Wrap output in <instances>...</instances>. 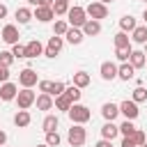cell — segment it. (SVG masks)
Instances as JSON below:
<instances>
[{"mask_svg": "<svg viewBox=\"0 0 147 147\" xmlns=\"http://www.w3.org/2000/svg\"><path fill=\"white\" fill-rule=\"evenodd\" d=\"M67 115H69L71 124H87V122H90V117H92L90 108H87V106H83V103H74V106L67 110Z\"/></svg>", "mask_w": 147, "mask_h": 147, "instance_id": "obj_1", "label": "cell"}, {"mask_svg": "<svg viewBox=\"0 0 147 147\" xmlns=\"http://www.w3.org/2000/svg\"><path fill=\"white\" fill-rule=\"evenodd\" d=\"M67 140L71 147H83L87 140V129L85 124H71V129L67 131Z\"/></svg>", "mask_w": 147, "mask_h": 147, "instance_id": "obj_2", "label": "cell"}, {"mask_svg": "<svg viewBox=\"0 0 147 147\" xmlns=\"http://www.w3.org/2000/svg\"><path fill=\"white\" fill-rule=\"evenodd\" d=\"M85 21H87L85 7H80V5L69 7V11H67V23H69V28H83Z\"/></svg>", "mask_w": 147, "mask_h": 147, "instance_id": "obj_3", "label": "cell"}, {"mask_svg": "<svg viewBox=\"0 0 147 147\" xmlns=\"http://www.w3.org/2000/svg\"><path fill=\"white\" fill-rule=\"evenodd\" d=\"M37 87H39V92H44V94H48V96H60L62 92H64V83L62 80H39L37 83Z\"/></svg>", "mask_w": 147, "mask_h": 147, "instance_id": "obj_4", "label": "cell"}, {"mask_svg": "<svg viewBox=\"0 0 147 147\" xmlns=\"http://www.w3.org/2000/svg\"><path fill=\"white\" fill-rule=\"evenodd\" d=\"M85 14H87V18H92V21L108 18V5H101L99 0H94V2H90V5L85 7Z\"/></svg>", "mask_w": 147, "mask_h": 147, "instance_id": "obj_5", "label": "cell"}, {"mask_svg": "<svg viewBox=\"0 0 147 147\" xmlns=\"http://www.w3.org/2000/svg\"><path fill=\"white\" fill-rule=\"evenodd\" d=\"M37 83H39V76H37V71H34L32 67H25V69L18 71V85H21V87L32 90Z\"/></svg>", "mask_w": 147, "mask_h": 147, "instance_id": "obj_6", "label": "cell"}, {"mask_svg": "<svg viewBox=\"0 0 147 147\" xmlns=\"http://www.w3.org/2000/svg\"><path fill=\"white\" fill-rule=\"evenodd\" d=\"M34 99H37V94H34L32 90H28V87H21L14 101H16V106H18V110H28L30 106H34Z\"/></svg>", "mask_w": 147, "mask_h": 147, "instance_id": "obj_7", "label": "cell"}, {"mask_svg": "<svg viewBox=\"0 0 147 147\" xmlns=\"http://www.w3.org/2000/svg\"><path fill=\"white\" fill-rule=\"evenodd\" d=\"M62 46H64V37H51L48 39V44L44 46V55L46 57H57L60 53H62Z\"/></svg>", "mask_w": 147, "mask_h": 147, "instance_id": "obj_8", "label": "cell"}, {"mask_svg": "<svg viewBox=\"0 0 147 147\" xmlns=\"http://www.w3.org/2000/svg\"><path fill=\"white\" fill-rule=\"evenodd\" d=\"M119 106V115H124V119H136L138 115H140V110H138V103L136 101H131V99H124L122 103H117Z\"/></svg>", "mask_w": 147, "mask_h": 147, "instance_id": "obj_9", "label": "cell"}, {"mask_svg": "<svg viewBox=\"0 0 147 147\" xmlns=\"http://www.w3.org/2000/svg\"><path fill=\"white\" fill-rule=\"evenodd\" d=\"M18 28L14 25V23H7L5 28H2V32H0V39L5 41V44H9V46H14V44H18Z\"/></svg>", "mask_w": 147, "mask_h": 147, "instance_id": "obj_10", "label": "cell"}, {"mask_svg": "<svg viewBox=\"0 0 147 147\" xmlns=\"http://www.w3.org/2000/svg\"><path fill=\"white\" fill-rule=\"evenodd\" d=\"M16 94H18V85L16 83H2L0 85V101H14L16 99Z\"/></svg>", "mask_w": 147, "mask_h": 147, "instance_id": "obj_11", "label": "cell"}, {"mask_svg": "<svg viewBox=\"0 0 147 147\" xmlns=\"http://www.w3.org/2000/svg\"><path fill=\"white\" fill-rule=\"evenodd\" d=\"M99 74H101L103 80H115V78H117V64L110 62V60H106V62H101Z\"/></svg>", "mask_w": 147, "mask_h": 147, "instance_id": "obj_12", "label": "cell"}, {"mask_svg": "<svg viewBox=\"0 0 147 147\" xmlns=\"http://www.w3.org/2000/svg\"><path fill=\"white\" fill-rule=\"evenodd\" d=\"M117 115H119V106H117V103L106 101V103L101 106V117H103L106 122H115V119H117Z\"/></svg>", "mask_w": 147, "mask_h": 147, "instance_id": "obj_13", "label": "cell"}, {"mask_svg": "<svg viewBox=\"0 0 147 147\" xmlns=\"http://www.w3.org/2000/svg\"><path fill=\"white\" fill-rule=\"evenodd\" d=\"M32 18H37L39 23H51V21H55L53 7H37V9L32 11Z\"/></svg>", "mask_w": 147, "mask_h": 147, "instance_id": "obj_14", "label": "cell"}, {"mask_svg": "<svg viewBox=\"0 0 147 147\" xmlns=\"http://www.w3.org/2000/svg\"><path fill=\"white\" fill-rule=\"evenodd\" d=\"M39 55H44V46H41V41H39V39L28 41V44H25V57H28V60H34V57H39Z\"/></svg>", "mask_w": 147, "mask_h": 147, "instance_id": "obj_15", "label": "cell"}, {"mask_svg": "<svg viewBox=\"0 0 147 147\" xmlns=\"http://www.w3.org/2000/svg\"><path fill=\"white\" fill-rule=\"evenodd\" d=\"M117 136H119V126H117L115 122H103V126H101V138L113 142Z\"/></svg>", "mask_w": 147, "mask_h": 147, "instance_id": "obj_16", "label": "cell"}, {"mask_svg": "<svg viewBox=\"0 0 147 147\" xmlns=\"http://www.w3.org/2000/svg\"><path fill=\"white\" fill-rule=\"evenodd\" d=\"M133 76H136V69H133L129 62H122V64H117V78H119V80L129 83V80H133Z\"/></svg>", "mask_w": 147, "mask_h": 147, "instance_id": "obj_17", "label": "cell"}, {"mask_svg": "<svg viewBox=\"0 0 147 147\" xmlns=\"http://www.w3.org/2000/svg\"><path fill=\"white\" fill-rule=\"evenodd\" d=\"M80 30H83L85 37H96V34H101V21H92V18H87L85 25H83Z\"/></svg>", "mask_w": 147, "mask_h": 147, "instance_id": "obj_18", "label": "cell"}, {"mask_svg": "<svg viewBox=\"0 0 147 147\" xmlns=\"http://www.w3.org/2000/svg\"><path fill=\"white\" fill-rule=\"evenodd\" d=\"M71 80H74L71 85H74V87H78V90H85V87L92 83V78H90V74H87V71H76V74L71 76Z\"/></svg>", "mask_w": 147, "mask_h": 147, "instance_id": "obj_19", "label": "cell"}, {"mask_svg": "<svg viewBox=\"0 0 147 147\" xmlns=\"http://www.w3.org/2000/svg\"><path fill=\"white\" fill-rule=\"evenodd\" d=\"M64 39H67L71 46H78V44H83L85 34H83V30H80V28H69V30H67V34H64Z\"/></svg>", "mask_w": 147, "mask_h": 147, "instance_id": "obj_20", "label": "cell"}, {"mask_svg": "<svg viewBox=\"0 0 147 147\" xmlns=\"http://www.w3.org/2000/svg\"><path fill=\"white\" fill-rule=\"evenodd\" d=\"M34 103H37V108H39V110H44V113H48V110H53V108H55L53 96H48V94H44V92L34 99Z\"/></svg>", "mask_w": 147, "mask_h": 147, "instance_id": "obj_21", "label": "cell"}, {"mask_svg": "<svg viewBox=\"0 0 147 147\" xmlns=\"http://www.w3.org/2000/svg\"><path fill=\"white\" fill-rule=\"evenodd\" d=\"M131 44H147V25H136V30L131 32Z\"/></svg>", "mask_w": 147, "mask_h": 147, "instance_id": "obj_22", "label": "cell"}, {"mask_svg": "<svg viewBox=\"0 0 147 147\" xmlns=\"http://www.w3.org/2000/svg\"><path fill=\"white\" fill-rule=\"evenodd\" d=\"M145 62H147V55L142 53V51H131V57H129V64L138 71V69H142L145 67Z\"/></svg>", "mask_w": 147, "mask_h": 147, "instance_id": "obj_23", "label": "cell"}, {"mask_svg": "<svg viewBox=\"0 0 147 147\" xmlns=\"http://www.w3.org/2000/svg\"><path fill=\"white\" fill-rule=\"evenodd\" d=\"M14 124H16L18 129L30 126V124H32V115H30V110H18V113L14 115Z\"/></svg>", "mask_w": 147, "mask_h": 147, "instance_id": "obj_24", "label": "cell"}, {"mask_svg": "<svg viewBox=\"0 0 147 147\" xmlns=\"http://www.w3.org/2000/svg\"><path fill=\"white\" fill-rule=\"evenodd\" d=\"M57 126H60V119H57V115H46L44 117V122H41V129H44V133H51V131H57Z\"/></svg>", "mask_w": 147, "mask_h": 147, "instance_id": "obj_25", "label": "cell"}, {"mask_svg": "<svg viewBox=\"0 0 147 147\" xmlns=\"http://www.w3.org/2000/svg\"><path fill=\"white\" fill-rule=\"evenodd\" d=\"M14 16H16L18 25H28V23L32 21V9H30V7H18Z\"/></svg>", "mask_w": 147, "mask_h": 147, "instance_id": "obj_26", "label": "cell"}, {"mask_svg": "<svg viewBox=\"0 0 147 147\" xmlns=\"http://www.w3.org/2000/svg\"><path fill=\"white\" fill-rule=\"evenodd\" d=\"M136 25H138V23H136V18H133L131 14H126V16H122V18H119V30H122V32H126V34H129V32H133V30H136Z\"/></svg>", "mask_w": 147, "mask_h": 147, "instance_id": "obj_27", "label": "cell"}, {"mask_svg": "<svg viewBox=\"0 0 147 147\" xmlns=\"http://www.w3.org/2000/svg\"><path fill=\"white\" fill-rule=\"evenodd\" d=\"M53 101H55V110H62V113H67V110H69V108L74 106V101H71V99H69V96H67L64 92H62L60 96H55Z\"/></svg>", "mask_w": 147, "mask_h": 147, "instance_id": "obj_28", "label": "cell"}, {"mask_svg": "<svg viewBox=\"0 0 147 147\" xmlns=\"http://www.w3.org/2000/svg\"><path fill=\"white\" fill-rule=\"evenodd\" d=\"M67 30H69V23H67L64 18H55V21H53V34H55V37H64Z\"/></svg>", "mask_w": 147, "mask_h": 147, "instance_id": "obj_29", "label": "cell"}, {"mask_svg": "<svg viewBox=\"0 0 147 147\" xmlns=\"http://www.w3.org/2000/svg\"><path fill=\"white\" fill-rule=\"evenodd\" d=\"M113 41H115V48H131V39H129V34L122 32V30L113 37Z\"/></svg>", "mask_w": 147, "mask_h": 147, "instance_id": "obj_30", "label": "cell"}, {"mask_svg": "<svg viewBox=\"0 0 147 147\" xmlns=\"http://www.w3.org/2000/svg\"><path fill=\"white\" fill-rule=\"evenodd\" d=\"M131 101H136V103L147 101V87H145V85H136V90H133V94H131Z\"/></svg>", "mask_w": 147, "mask_h": 147, "instance_id": "obj_31", "label": "cell"}, {"mask_svg": "<svg viewBox=\"0 0 147 147\" xmlns=\"http://www.w3.org/2000/svg\"><path fill=\"white\" fill-rule=\"evenodd\" d=\"M64 94H67V96H69L74 103H80V96H83V92H80L78 87H74V85H67V87H64Z\"/></svg>", "mask_w": 147, "mask_h": 147, "instance_id": "obj_32", "label": "cell"}, {"mask_svg": "<svg viewBox=\"0 0 147 147\" xmlns=\"http://www.w3.org/2000/svg\"><path fill=\"white\" fill-rule=\"evenodd\" d=\"M117 126H119V133H122V138L131 136V133H133V131L138 129V126H136V124H133L131 119H124V122H122V124H117Z\"/></svg>", "mask_w": 147, "mask_h": 147, "instance_id": "obj_33", "label": "cell"}, {"mask_svg": "<svg viewBox=\"0 0 147 147\" xmlns=\"http://www.w3.org/2000/svg\"><path fill=\"white\" fill-rule=\"evenodd\" d=\"M67 11H69V2H62V0L53 2V14L55 16H67Z\"/></svg>", "mask_w": 147, "mask_h": 147, "instance_id": "obj_34", "label": "cell"}, {"mask_svg": "<svg viewBox=\"0 0 147 147\" xmlns=\"http://www.w3.org/2000/svg\"><path fill=\"white\" fill-rule=\"evenodd\" d=\"M131 140L136 142V147H140V145H145V142H147V133H145L142 129H136V131L131 133Z\"/></svg>", "mask_w": 147, "mask_h": 147, "instance_id": "obj_35", "label": "cell"}, {"mask_svg": "<svg viewBox=\"0 0 147 147\" xmlns=\"http://www.w3.org/2000/svg\"><path fill=\"white\" fill-rule=\"evenodd\" d=\"M131 51H133V48H115V57L119 60V64H122V62H129Z\"/></svg>", "mask_w": 147, "mask_h": 147, "instance_id": "obj_36", "label": "cell"}, {"mask_svg": "<svg viewBox=\"0 0 147 147\" xmlns=\"http://www.w3.org/2000/svg\"><path fill=\"white\" fill-rule=\"evenodd\" d=\"M60 142H62V138H60V133H57V131L46 133V145H48V147H57Z\"/></svg>", "mask_w": 147, "mask_h": 147, "instance_id": "obj_37", "label": "cell"}, {"mask_svg": "<svg viewBox=\"0 0 147 147\" xmlns=\"http://www.w3.org/2000/svg\"><path fill=\"white\" fill-rule=\"evenodd\" d=\"M0 64H2V67H11V64H14L11 51H0Z\"/></svg>", "mask_w": 147, "mask_h": 147, "instance_id": "obj_38", "label": "cell"}, {"mask_svg": "<svg viewBox=\"0 0 147 147\" xmlns=\"http://www.w3.org/2000/svg\"><path fill=\"white\" fill-rule=\"evenodd\" d=\"M11 55H14V60H23L25 57V46L23 44H14L11 46Z\"/></svg>", "mask_w": 147, "mask_h": 147, "instance_id": "obj_39", "label": "cell"}, {"mask_svg": "<svg viewBox=\"0 0 147 147\" xmlns=\"http://www.w3.org/2000/svg\"><path fill=\"white\" fill-rule=\"evenodd\" d=\"M7 80H9V67H2L0 64V85L7 83Z\"/></svg>", "mask_w": 147, "mask_h": 147, "instance_id": "obj_40", "label": "cell"}, {"mask_svg": "<svg viewBox=\"0 0 147 147\" xmlns=\"http://www.w3.org/2000/svg\"><path fill=\"white\" fill-rule=\"evenodd\" d=\"M119 147H136V142L131 140V136H126V138H122V145Z\"/></svg>", "mask_w": 147, "mask_h": 147, "instance_id": "obj_41", "label": "cell"}, {"mask_svg": "<svg viewBox=\"0 0 147 147\" xmlns=\"http://www.w3.org/2000/svg\"><path fill=\"white\" fill-rule=\"evenodd\" d=\"M7 14H9L7 5H5V2H0V18H7Z\"/></svg>", "mask_w": 147, "mask_h": 147, "instance_id": "obj_42", "label": "cell"}, {"mask_svg": "<svg viewBox=\"0 0 147 147\" xmlns=\"http://www.w3.org/2000/svg\"><path fill=\"white\" fill-rule=\"evenodd\" d=\"M53 2H55V0H39L37 7H53Z\"/></svg>", "mask_w": 147, "mask_h": 147, "instance_id": "obj_43", "label": "cell"}, {"mask_svg": "<svg viewBox=\"0 0 147 147\" xmlns=\"http://www.w3.org/2000/svg\"><path fill=\"white\" fill-rule=\"evenodd\" d=\"M94 147H113V142H110V140H103V138H101V140H99V142H96Z\"/></svg>", "mask_w": 147, "mask_h": 147, "instance_id": "obj_44", "label": "cell"}, {"mask_svg": "<svg viewBox=\"0 0 147 147\" xmlns=\"http://www.w3.org/2000/svg\"><path fill=\"white\" fill-rule=\"evenodd\" d=\"M5 142H7V133H5V131H2V129H0V147H2V145H5Z\"/></svg>", "mask_w": 147, "mask_h": 147, "instance_id": "obj_45", "label": "cell"}, {"mask_svg": "<svg viewBox=\"0 0 147 147\" xmlns=\"http://www.w3.org/2000/svg\"><path fill=\"white\" fill-rule=\"evenodd\" d=\"M142 18H145V25H147V7H145V11H142Z\"/></svg>", "mask_w": 147, "mask_h": 147, "instance_id": "obj_46", "label": "cell"}, {"mask_svg": "<svg viewBox=\"0 0 147 147\" xmlns=\"http://www.w3.org/2000/svg\"><path fill=\"white\" fill-rule=\"evenodd\" d=\"M99 2H101V5H110L113 0H99Z\"/></svg>", "mask_w": 147, "mask_h": 147, "instance_id": "obj_47", "label": "cell"}, {"mask_svg": "<svg viewBox=\"0 0 147 147\" xmlns=\"http://www.w3.org/2000/svg\"><path fill=\"white\" fill-rule=\"evenodd\" d=\"M28 2H30V5H34V7H37V2H39V0H28Z\"/></svg>", "mask_w": 147, "mask_h": 147, "instance_id": "obj_48", "label": "cell"}, {"mask_svg": "<svg viewBox=\"0 0 147 147\" xmlns=\"http://www.w3.org/2000/svg\"><path fill=\"white\" fill-rule=\"evenodd\" d=\"M34 147H48V145H46V142H41V145H34Z\"/></svg>", "mask_w": 147, "mask_h": 147, "instance_id": "obj_49", "label": "cell"}, {"mask_svg": "<svg viewBox=\"0 0 147 147\" xmlns=\"http://www.w3.org/2000/svg\"><path fill=\"white\" fill-rule=\"evenodd\" d=\"M140 147H147V142H145V145H140Z\"/></svg>", "mask_w": 147, "mask_h": 147, "instance_id": "obj_50", "label": "cell"}, {"mask_svg": "<svg viewBox=\"0 0 147 147\" xmlns=\"http://www.w3.org/2000/svg\"><path fill=\"white\" fill-rule=\"evenodd\" d=\"M62 2H69V0H62Z\"/></svg>", "mask_w": 147, "mask_h": 147, "instance_id": "obj_51", "label": "cell"}, {"mask_svg": "<svg viewBox=\"0 0 147 147\" xmlns=\"http://www.w3.org/2000/svg\"><path fill=\"white\" fill-rule=\"evenodd\" d=\"M142 2H147V0H142Z\"/></svg>", "mask_w": 147, "mask_h": 147, "instance_id": "obj_52", "label": "cell"}, {"mask_svg": "<svg viewBox=\"0 0 147 147\" xmlns=\"http://www.w3.org/2000/svg\"><path fill=\"white\" fill-rule=\"evenodd\" d=\"M145 67H147V62H145Z\"/></svg>", "mask_w": 147, "mask_h": 147, "instance_id": "obj_53", "label": "cell"}, {"mask_svg": "<svg viewBox=\"0 0 147 147\" xmlns=\"http://www.w3.org/2000/svg\"><path fill=\"white\" fill-rule=\"evenodd\" d=\"M2 147H5V145H2Z\"/></svg>", "mask_w": 147, "mask_h": 147, "instance_id": "obj_54", "label": "cell"}]
</instances>
